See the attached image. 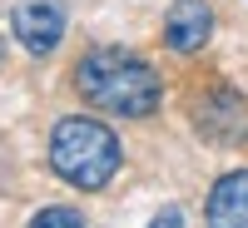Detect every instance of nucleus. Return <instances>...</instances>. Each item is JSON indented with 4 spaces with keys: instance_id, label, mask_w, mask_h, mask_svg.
<instances>
[{
    "instance_id": "obj_1",
    "label": "nucleus",
    "mask_w": 248,
    "mask_h": 228,
    "mask_svg": "<svg viewBox=\"0 0 248 228\" xmlns=\"http://www.w3.org/2000/svg\"><path fill=\"white\" fill-rule=\"evenodd\" d=\"M75 90L85 94V105L119 114V119H149L159 109V75L129 50H90L75 65Z\"/></svg>"
},
{
    "instance_id": "obj_2",
    "label": "nucleus",
    "mask_w": 248,
    "mask_h": 228,
    "mask_svg": "<svg viewBox=\"0 0 248 228\" xmlns=\"http://www.w3.org/2000/svg\"><path fill=\"white\" fill-rule=\"evenodd\" d=\"M50 169L79 194H94L105 189L119 169V139L105 129L99 119H85V114H70L55 124L50 134Z\"/></svg>"
},
{
    "instance_id": "obj_3",
    "label": "nucleus",
    "mask_w": 248,
    "mask_h": 228,
    "mask_svg": "<svg viewBox=\"0 0 248 228\" xmlns=\"http://www.w3.org/2000/svg\"><path fill=\"white\" fill-rule=\"evenodd\" d=\"M10 30L30 55H50L65 40V10H60V0H20L10 10Z\"/></svg>"
},
{
    "instance_id": "obj_4",
    "label": "nucleus",
    "mask_w": 248,
    "mask_h": 228,
    "mask_svg": "<svg viewBox=\"0 0 248 228\" xmlns=\"http://www.w3.org/2000/svg\"><path fill=\"white\" fill-rule=\"evenodd\" d=\"M209 30H214L209 0H174L169 20H164V45H169L174 55H194V50H203Z\"/></svg>"
},
{
    "instance_id": "obj_5",
    "label": "nucleus",
    "mask_w": 248,
    "mask_h": 228,
    "mask_svg": "<svg viewBox=\"0 0 248 228\" xmlns=\"http://www.w3.org/2000/svg\"><path fill=\"white\" fill-rule=\"evenodd\" d=\"M209 228H248V169L223 174L209 189V209H203Z\"/></svg>"
},
{
    "instance_id": "obj_6",
    "label": "nucleus",
    "mask_w": 248,
    "mask_h": 228,
    "mask_svg": "<svg viewBox=\"0 0 248 228\" xmlns=\"http://www.w3.org/2000/svg\"><path fill=\"white\" fill-rule=\"evenodd\" d=\"M30 228H85V218L75 209H45V213L30 218Z\"/></svg>"
},
{
    "instance_id": "obj_7",
    "label": "nucleus",
    "mask_w": 248,
    "mask_h": 228,
    "mask_svg": "<svg viewBox=\"0 0 248 228\" xmlns=\"http://www.w3.org/2000/svg\"><path fill=\"white\" fill-rule=\"evenodd\" d=\"M149 228H184V213H179V209H164V213H159Z\"/></svg>"
},
{
    "instance_id": "obj_8",
    "label": "nucleus",
    "mask_w": 248,
    "mask_h": 228,
    "mask_svg": "<svg viewBox=\"0 0 248 228\" xmlns=\"http://www.w3.org/2000/svg\"><path fill=\"white\" fill-rule=\"evenodd\" d=\"M0 50H5V45H0Z\"/></svg>"
}]
</instances>
